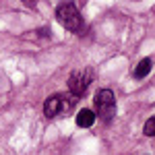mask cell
Returning a JSON list of instances; mask_svg holds the SVG:
<instances>
[{
    "label": "cell",
    "instance_id": "cell-1",
    "mask_svg": "<svg viewBox=\"0 0 155 155\" xmlns=\"http://www.w3.org/2000/svg\"><path fill=\"white\" fill-rule=\"evenodd\" d=\"M56 19H58V23L64 29H68L72 33H81L83 31V17H81L79 8L72 2L60 4L58 8H56Z\"/></svg>",
    "mask_w": 155,
    "mask_h": 155
},
{
    "label": "cell",
    "instance_id": "cell-2",
    "mask_svg": "<svg viewBox=\"0 0 155 155\" xmlns=\"http://www.w3.org/2000/svg\"><path fill=\"white\" fill-rule=\"evenodd\" d=\"M74 95H64V93H56V95H50L46 101H44V114L46 118H58L62 114L71 112L72 106H74Z\"/></svg>",
    "mask_w": 155,
    "mask_h": 155
},
{
    "label": "cell",
    "instance_id": "cell-3",
    "mask_svg": "<svg viewBox=\"0 0 155 155\" xmlns=\"http://www.w3.org/2000/svg\"><path fill=\"white\" fill-rule=\"evenodd\" d=\"M93 104H95V116H99L101 120L110 122L116 116V97L112 93V89H99L95 93Z\"/></svg>",
    "mask_w": 155,
    "mask_h": 155
},
{
    "label": "cell",
    "instance_id": "cell-4",
    "mask_svg": "<svg viewBox=\"0 0 155 155\" xmlns=\"http://www.w3.org/2000/svg\"><path fill=\"white\" fill-rule=\"evenodd\" d=\"M91 79H93L91 68H79V71H74L71 74V79H68V91H71L74 97H81L85 91L89 89Z\"/></svg>",
    "mask_w": 155,
    "mask_h": 155
},
{
    "label": "cell",
    "instance_id": "cell-5",
    "mask_svg": "<svg viewBox=\"0 0 155 155\" xmlns=\"http://www.w3.org/2000/svg\"><path fill=\"white\" fill-rule=\"evenodd\" d=\"M93 122H95V112H91V110H81V112L77 114V124H79L81 128L93 126Z\"/></svg>",
    "mask_w": 155,
    "mask_h": 155
},
{
    "label": "cell",
    "instance_id": "cell-6",
    "mask_svg": "<svg viewBox=\"0 0 155 155\" xmlns=\"http://www.w3.org/2000/svg\"><path fill=\"white\" fill-rule=\"evenodd\" d=\"M151 68H153V62H151V58H143L139 64H137V68L132 71V74H134V79H145V77L151 72Z\"/></svg>",
    "mask_w": 155,
    "mask_h": 155
},
{
    "label": "cell",
    "instance_id": "cell-7",
    "mask_svg": "<svg viewBox=\"0 0 155 155\" xmlns=\"http://www.w3.org/2000/svg\"><path fill=\"white\" fill-rule=\"evenodd\" d=\"M143 132L147 134V137H155V116H151V118H149L147 122H145Z\"/></svg>",
    "mask_w": 155,
    "mask_h": 155
},
{
    "label": "cell",
    "instance_id": "cell-8",
    "mask_svg": "<svg viewBox=\"0 0 155 155\" xmlns=\"http://www.w3.org/2000/svg\"><path fill=\"white\" fill-rule=\"evenodd\" d=\"M25 6H29V8H35L37 6V0H23Z\"/></svg>",
    "mask_w": 155,
    "mask_h": 155
}]
</instances>
